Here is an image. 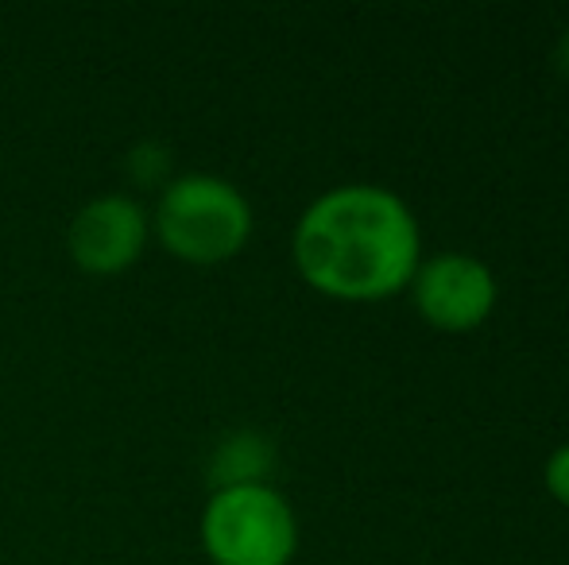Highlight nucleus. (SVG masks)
I'll return each instance as SVG.
<instances>
[{
    "instance_id": "1",
    "label": "nucleus",
    "mask_w": 569,
    "mask_h": 565,
    "mask_svg": "<svg viewBox=\"0 0 569 565\" xmlns=\"http://www.w3.org/2000/svg\"><path fill=\"white\" fill-rule=\"evenodd\" d=\"M291 256L318 294L376 302L411 286L422 264V229L399 194L349 182L302 210Z\"/></svg>"
},
{
    "instance_id": "2",
    "label": "nucleus",
    "mask_w": 569,
    "mask_h": 565,
    "mask_svg": "<svg viewBox=\"0 0 569 565\" xmlns=\"http://www.w3.org/2000/svg\"><path fill=\"white\" fill-rule=\"evenodd\" d=\"M252 202L237 182L210 171H190L159 190L151 233L182 264L213 268L240 256L252 241Z\"/></svg>"
},
{
    "instance_id": "3",
    "label": "nucleus",
    "mask_w": 569,
    "mask_h": 565,
    "mask_svg": "<svg viewBox=\"0 0 569 565\" xmlns=\"http://www.w3.org/2000/svg\"><path fill=\"white\" fill-rule=\"evenodd\" d=\"M198 535L213 565H291L299 551L295 507L271 484L213 488Z\"/></svg>"
},
{
    "instance_id": "4",
    "label": "nucleus",
    "mask_w": 569,
    "mask_h": 565,
    "mask_svg": "<svg viewBox=\"0 0 569 565\" xmlns=\"http://www.w3.org/2000/svg\"><path fill=\"white\" fill-rule=\"evenodd\" d=\"M151 241V213L143 210L136 198L120 194H98L67 225V252L74 260L78 272L93 275V280H113L140 264Z\"/></svg>"
},
{
    "instance_id": "5",
    "label": "nucleus",
    "mask_w": 569,
    "mask_h": 565,
    "mask_svg": "<svg viewBox=\"0 0 569 565\" xmlns=\"http://www.w3.org/2000/svg\"><path fill=\"white\" fill-rule=\"evenodd\" d=\"M411 294L415 310L435 330L469 333L492 317L500 286H496V275L485 260L469 256V252H438L419 264Z\"/></svg>"
},
{
    "instance_id": "6",
    "label": "nucleus",
    "mask_w": 569,
    "mask_h": 565,
    "mask_svg": "<svg viewBox=\"0 0 569 565\" xmlns=\"http://www.w3.org/2000/svg\"><path fill=\"white\" fill-rule=\"evenodd\" d=\"M271 461L276 450L263 434L256 430H237L213 450L210 461V481L213 488H237V484H268Z\"/></svg>"
},
{
    "instance_id": "7",
    "label": "nucleus",
    "mask_w": 569,
    "mask_h": 565,
    "mask_svg": "<svg viewBox=\"0 0 569 565\" xmlns=\"http://www.w3.org/2000/svg\"><path fill=\"white\" fill-rule=\"evenodd\" d=\"M167 163H171V155H167V148H159V143H140V148H132V155H128V171H132L136 182H143V186H151V182H171L167 179Z\"/></svg>"
},
{
    "instance_id": "8",
    "label": "nucleus",
    "mask_w": 569,
    "mask_h": 565,
    "mask_svg": "<svg viewBox=\"0 0 569 565\" xmlns=\"http://www.w3.org/2000/svg\"><path fill=\"white\" fill-rule=\"evenodd\" d=\"M542 476H547V488L550 496L558 500V504L569 507V442L558 445L555 453L547 457V468H542Z\"/></svg>"
},
{
    "instance_id": "9",
    "label": "nucleus",
    "mask_w": 569,
    "mask_h": 565,
    "mask_svg": "<svg viewBox=\"0 0 569 565\" xmlns=\"http://www.w3.org/2000/svg\"><path fill=\"white\" fill-rule=\"evenodd\" d=\"M555 59H558V70H562V74L569 78V31L562 36V43H558V54H555Z\"/></svg>"
}]
</instances>
